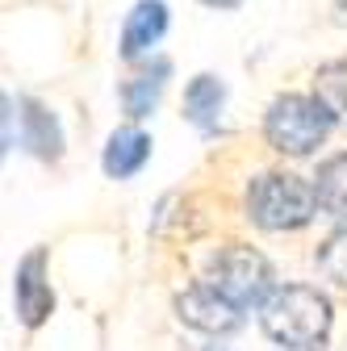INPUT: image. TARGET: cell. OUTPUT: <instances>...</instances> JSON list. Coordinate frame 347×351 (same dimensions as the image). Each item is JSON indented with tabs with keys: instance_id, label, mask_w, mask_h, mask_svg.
I'll return each instance as SVG.
<instances>
[{
	"instance_id": "cell-15",
	"label": "cell",
	"mask_w": 347,
	"mask_h": 351,
	"mask_svg": "<svg viewBox=\"0 0 347 351\" xmlns=\"http://www.w3.org/2000/svg\"><path fill=\"white\" fill-rule=\"evenodd\" d=\"M21 109V101H13V97H5V151H13L17 147V138H13V130H17V113Z\"/></svg>"
},
{
	"instance_id": "cell-3",
	"label": "cell",
	"mask_w": 347,
	"mask_h": 351,
	"mask_svg": "<svg viewBox=\"0 0 347 351\" xmlns=\"http://www.w3.org/2000/svg\"><path fill=\"white\" fill-rule=\"evenodd\" d=\"M331 109L318 101V97H276L268 105V117H264V138L272 151L280 155H310L326 143L331 134Z\"/></svg>"
},
{
	"instance_id": "cell-17",
	"label": "cell",
	"mask_w": 347,
	"mask_h": 351,
	"mask_svg": "<svg viewBox=\"0 0 347 351\" xmlns=\"http://www.w3.org/2000/svg\"><path fill=\"white\" fill-rule=\"evenodd\" d=\"M335 9L343 13V21H347V0H335Z\"/></svg>"
},
{
	"instance_id": "cell-11",
	"label": "cell",
	"mask_w": 347,
	"mask_h": 351,
	"mask_svg": "<svg viewBox=\"0 0 347 351\" xmlns=\"http://www.w3.org/2000/svg\"><path fill=\"white\" fill-rule=\"evenodd\" d=\"M167 71H171V63H167V59H155V67H147V71H139L134 80L121 84V105H125L130 117H147V113L159 105V93H163Z\"/></svg>"
},
{
	"instance_id": "cell-9",
	"label": "cell",
	"mask_w": 347,
	"mask_h": 351,
	"mask_svg": "<svg viewBox=\"0 0 347 351\" xmlns=\"http://www.w3.org/2000/svg\"><path fill=\"white\" fill-rule=\"evenodd\" d=\"M21 143L38 159H59L63 155V134L51 109H42L38 101H21Z\"/></svg>"
},
{
	"instance_id": "cell-8",
	"label": "cell",
	"mask_w": 347,
	"mask_h": 351,
	"mask_svg": "<svg viewBox=\"0 0 347 351\" xmlns=\"http://www.w3.org/2000/svg\"><path fill=\"white\" fill-rule=\"evenodd\" d=\"M151 159V138L143 134L139 125H121L109 134V147H105V176L109 180H125V176L143 171V163Z\"/></svg>"
},
{
	"instance_id": "cell-13",
	"label": "cell",
	"mask_w": 347,
	"mask_h": 351,
	"mask_svg": "<svg viewBox=\"0 0 347 351\" xmlns=\"http://www.w3.org/2000/svg\"><path fill=\"white\" fill-rule=\"evenodd\" d=\"M314 97L331 109L335 121H347V59L322 63L314 71Z\"/></svg>"
},
{
	"instance_id": "cell-7",
	"label": "cell",
	"mask_w": 347,
	"mask_h": 351,
	"mask_svg": "<svg viewBox=\"0 0 347 351\" xmlns=\"http://www.w3.org/2000/svg\"><path fill=\"white\" fill-rule=\"evenodd\" d=\"M163 34H167V5L163 0H139L121 25V59H130V63L143 59Z\"/></svg>"
},
{
	"instance_id": "cell-10",
	"label": "cell",
	"mask_w": 347,
	"mask_h": 351,
	"mask_svg": "<svg viewBox=\"0 0 347 351\" xmlns=\"http://www.w3.org/2000/svg\"><path fill=\"white\" fill-rule=\"evenodd\" d=\"M226 105V88L218 75H197L189 88H184V117L197 125V130H213L218 125V113Z\"/></svg>"
},
{
	"instance_id": "cell-4",
	"label": "cell",
	"mask_w": 347,
	"mask_h": 351,
	"mask_svg": "<svg viewBox=\"0 0 347 351\" xmlns=\"http://www.w3.org/2000/svg\"><path fill=\"white\" fill-rule=\"evenodd\" d=\"M205 285H213L222 297H230L239 310L264 305L272 297V263L247 243H226L209 263Z\"/></svg>"
},
{
	"instance_id": "cell-12",
	"label": "cell",
	"mask_w": 347,
	"mask_h": 351,
	"mask_svg": "<svg viewBox=\"0 0 347 351\" xmlns=\"http://www.w3.org/2000/svg\"><path fill=\"white\" fill-rule=\"evenodd\" d=\"M318 209L335 222H347V155H335L318 167Z\"/></svg>"
},
{
	"instance_id": "cell-14",
	"label": "cell",
	"mask_w": 347,
	"mask_h": 351,
	"mask_svg": "<svg viewBox=\"0 0 347 351\" xmlns=\"http://www.w3.org/2000/svg\"><path fill=\"white\" fill-rule=\"evenodd\" d=\"M318 268H322V276H326V280L347 285V226H343V230H335V234L318 247Z\"/></svg>"
},
{
	"instance_id": "cell-1",
	"label": "cell",
	"mask_w": 347,
	"mask_h": 351,
	"mask_svg": "<svg viewBox=\"0 0 347 351\" xmlns=\"http://www.w3.org/2000/svg\"><path fill=\"white\" fill-rule=\"evenodd\" d=\"M259 326L280 347H318L331 330V301L310 285L272 289L264 314H259Z\"/></svg>"
},
{
	"instance_id": "cell-5",
	"label": "cell",
	"mask_w": 347,
	"mask_h": 351,
	"mask_svg": "<svg viewBox=\"0 0 347 351\" xmlns=\"http://www.w3.org/2000/svg\"><path fill=\"white\" fill-rule=\"evenodd\" d=\"M176 318L201 335H230L243 322V310L213 285H193L176 297Z\"/></svg>"
},
{
	"instance_id": "cell-6",
	"label": "cell",
	"mask_w": 347,
	"mask_h": 351,
	"mask_svg": "<svg viewBox=\"0 0 347 351\" xmlns=\"http://www.w3.org/2000/svg\"><path fill=\"white\" fill-rule=\"evenodd\" d=\"M13 301H17V314L25 326H42L47 314L55 310V293H51V280H47V251H29L17 272H13Z\"/></svg>"
},
{
	"instance_id": "cell-16",
	"label": "cell",
	"mask_w": 347,
	"mask_h": 351,
	"mask_svg": "<svg viewBox=\"0 0 347 351\" xmlns=\"http://www.w3.org/2000/svg\"><path fill=\"white\" fill-rule=\"evenodd\" d=\"M201 5H209V9H239L243 0H201Z\"/></svg>"
},
{
	"instance_id": "cell-2",
	"label": "cell",
	"mask_w": 347,
	"mask_h": 351,
	"mask_svg": "<svg viewBox=\"0 0 347 351\" xmlns=\"http://www.w3.org/2000/svg\"><path fill=\"white\" fill-rule=\"evenodd\" d=\"M318 209V189L293 171H264L247 184V217L264 230H297Z\"/></svg>"
}]
</instances>
